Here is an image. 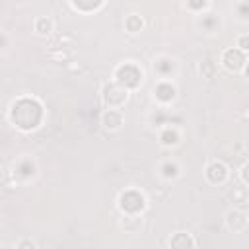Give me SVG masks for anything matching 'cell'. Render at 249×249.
<instances>
[{
  "mask_svg": "<svg viewBox=\"0 0 249 249\" xmlns=\"http://www.w3.org/2000/svg\"><path fill=\"white\" fill-rule=\"evenodd\" d=\"M124 25H126V29H128L130 33H136V31H140V27H142V19H140L136 14H130V16L126 18Z\"/></svg>",
  "mask_w": 249,
  "mask_h": 249,
  "instance_id": "cell-8",
  "label": "cell"
},
{
  "mask_svg": "<svg viewBox=\"0 0 249 249\" xmlns=\"http://www.w3.org/2000/svg\"><path fill=\"white\" fill-rule=\"evenodd\" d=\"M237 47L239 51H249V35H241L237 39Z\"/></svg>",
  "mask_w": 249,
  "mask_h": 249,
  "instance_id": "cell-10",
  "label": "cell"
},
{
  "mask_svg": "<svg viewBox=\"0 0 249 249\" xmlns=\"http://www.w3.org/2000/svg\"><path fill=\"white\" fill-rule=\"evenodd\" d=\"M224 224L230 231H243L247 228V214L237 210V208H231L226 212L224 216Z\"/></svg>",
  "mask_w": 249,
  "mask_h": 249,
  "instance_id": "cell-2",
  "label": "cell"
},
{
  "mask_svg": "<svg viewBox=\"0 0 249 249\" xmlns=\"http://www.w3.org/2000/svg\"><path fill=\"white\" fill-rule=\"evenodd\" d=\"M245 76H247V80H249V64H247V68H245Z\"/></svg>",
  "mask_w": 249,
  "mask_h": 249,
  "instance_id": "cell-12",
  "label": "cell"
},
{
  "mask_svg": "<svg viewBox=\"0 0 249 249\" xmlns=\"http://www.w3.org/2000/svg\"><path fill=\"white\" fill-rule=\"evenodd\" d=\"M241 179L249 185V163H245V165H243V169H241Z\"/></svg>",
  "mask_w": 249,
  "mask_h": 249,
  "instance_id": "cell-11",
  "label": "cell"
},
{
  "mask_svg": "<svg viewBox=\"0 0 249 249\" xmlns=\"http://www.w3.org/2000/svg\"><path fill=\"white\" fill-rule=\"evenodd\" d=\"M103 99L109 109H121L128 99V91L121 84H107L103 88Z\"/></svg>",
  "mask_w": 249,
  "mask_h": 249,
  "instance_id": "cell-1",
  "label": "cell"
},
{
  "mask_svg": "<svg viewBox=\"0 0 249 249\" xmlns=\"http://www.w3.org/2000/svg\"><path fill=\"white\" fill-rule=\"evenodd\" d=\"M193 247H195V241L185 231H177L169 239V249H193Z\"/></svg>",
  "mask_w": 249,
  "mask_h": 249,
  "instance_id": "cell-5",
  "label": "cell"
},
{
  "mask_svg": "<svg viewBox=\"0 0 249 249\" xmlns=\"http://www.w3.org/2000/svg\"><path fill=\"white\" fill-rule=\"evenodd\" d=\"M35 31L39 35H49L53 31V19H49V18H37L35 19Z\"/></svg>",
  "mask_w": 249,
  "mask_h": 249,
  "instance_id": "cell-6",
  "label": "cell"
},
{
  "mask_svg": "<svg viewBox=\"0 0 249 249\" xmlns=\"http://www.w3.org/2000/svg\"><path fill=\"white\" fill-rule=\"evenodd\" d=\"M101 124H103V128H107V130H119V128L124 124L123 113H121L119 109H107V111L101 115Z\"/></svg>",
  "mask_w": 249,
  "mask_h": 249,
  "instance_id": "cell-4",
  "label": "cell"
},
{
  "mask_svg": "<svg viewBox=\"0 0 249 249\" xmlns=\"http://www.w3.org/2000/svg\"><path fill=\"white\" fill-rule=\"evenodd\" d=\"M14 249H37V245H35L33 239H29V237H21V239L14 245Z\"/></svg>",
  "mask_w": 249,
  "mask_h": 249,
  "instance_id": "cell-9",
  "label": "cell"
},
{
  "mask_svg": "<svg viewBox=\"0 0 249 249\" xmlns=\"http://www.w3.org/2000/svg\"><path fill=\"white\" fill-rule=\"evenodd\" d=\"M222 62H224V66H226L228 70H233V72H235V70H241V68H243L245 56H243V53H241L239 49H230V51L224 53Z\"/></svg>",
  "mask_w": 249,
  "mask_h": 249,
  "instance_id": "cell-3",
  "label": "cell"
},
{
  "mask_svg": "<svg viewBox=\"0 0 249 249\" xmlns=\"http://www.w3.org/2000/svg\"><path fill=\"white\" fill-rule=\"evenodd\" d=\"M161 175L165 177V179H173V177H177L179 175V167H177V163L173 161H165L163 165H161Z\"/></svg>",
  "mask_w": 249,
  "mask_h": 249,
  "instance_id": "cell-7",
  "label": "cell"
}]
</instances>
